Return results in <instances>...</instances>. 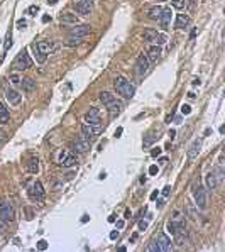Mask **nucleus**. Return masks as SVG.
Listing matches in <instances>:
<instances>
[{
  "instance_id": "603ef678",
  "label": "nucleus",
  "mask_w": 225,
  "mask_h": 252,
  "mask_svg": "<svg viewBox=\"0 0 225 252\" xmlns=\"http://www.w3.org/2000/svg\"><path fill=\"white\" fill-rule=\"evenodd\" d=\"M168 136H169V139L173 140V139H174V136H176V132H174V130H173V129H171V130H169V132H168Z\"/></svg>"
},
{
  "instance_id": "423d86ee",
  "label": "nucleus",
  "mask_w": 225,
  "mask_h": 252,
  "mask_svg": "<svg viewBox=\"0 0 225 252\" xmlns=\"http://www.w3.org/2000/svg\"><path fill=\"white\" fill-rule=\"evenodd\" d=\"M71 149L75 151V152H86V151L90 149V140L88 139H85L83 136L78 137V139H75L73 142H71Z\"/></svg>"
},
{
  "instance_id": "9b49d317",
  "label": "nucleus",
  "mask_w": 225,
  "mask_h": 252,
  "mask_svg": "<svg viewBox=\"0 0 225 252\" xmlns=\"http://www.w3.org/2000/svg\"><path fill=\"white\" fill-rule=\"evenodd\" d=\"M76 10H78V14L81 15H88L90 10L93 9V0H78L75 4Z\"/></svg>"
},
{
  "instance_id": "e433bc0d",
  "label": "nucleus",
  "mask_w": 225,
  "mask_h": 252,
  "mask_svg": "<svg viewBox=\"0 0 225 252\" xmlns=\"http://www.w3.org/2000/svg\"><path fill=\"white\" fill-rule=\"evenodd\" d=\"M38 249H39V250H46V249H47V242L44 240V238H41V240L38 242Z\"/></svg>"
},
{
  "instance_id": "f704fd0d",
  "label": "nucleus",
  "mask_w": 225,
  "mask_h": 252,
  "mask_svg": "<svg viewBox=\"0 0 225 252\" xmlns=\"http://www.w3.org/2000/svg\"><path fill=\"white\" fill-rule=\"evenodd\" d=\"M173 7L174 9H184L186 7V0H173Z\"/></svg>"
},
{
  "instance_id": "72a5a7b5",
  "label": "nucleus",
  "mask_w": 225,
  "mask_h": 252,
  "mask_svg": "<svg viewBox=\"0 0 225 252\" xmlns=\"http://www.w3.org/2000/svg\"><path fill=\"white\" fill-rule=\"evenodd\" d=\"M81 41H83V38H75V36H70V39L66 41V44H68V46H76V44H80Z\"/></svg>"
},
{
  "instance_id": "6ab92c4d",
  "label": "nucleus",
  "mask_w": 225,
  "mask_h": 252,
  "mask_svg": "<svg viewBox=\"0 0 225 252\" xmlns=\"http://www.w3.org/2000/svg\"><path fill=\"white\" fill-rule=\"evenodd\" d=\"M200 149H202V140L195 139V140H193V144L190 146V149H188V158L195 159L198 156V152H200Z\"/></svg>"
},
{
  "instance_id": "e2e57ef3",
  "label": "nucleus",
  "mask_w": 225,
  "mask_h": 252,
  "mask_svg": "<svg viewBox=\"0 0 225 252\" xmlns=\"http://www.w3.org/2000/svg\"><path fill=\"white\" fill-rule=\"evenodd\" d=\"M56 2H58V0H47V4H49V5H54Z\"/></svg>"
},
{
  "instance_id": "aec40b11",
  "label": "nucleus",
  "mask_w": 225,
  "mask_h": 252,
  "mask_svg": "<svg viewBox=\"0 0 225 252\" xmlns=\"http://www.w3.org/2000/svg\"><path fill=\"white\" fill-rule=\"evenodd\" d=\"M161 56V46H152L149 47V51H147V59H149V63H156L158 61V58Z\"/></svg>"
},
{
  "instance_id": "f257e3e1",
  "label": "nucleus",
  "mask_w": 225,
  "mask_h": 252,
  "mask_svg": "<svg viewBox=\"0 0 225 252\" xmlns=\"http://www.w3.org/2000/svg\"><path fill=\"white\" fill-rule=\"evenodd\" d=\"M115 92L118 95H122L125 98H132L136 93V88L130 85V81H127V78L124 76H117L115 78Z\"/></svg>"
},
{
  "instance_id": "09e8293b",
  "label": "nucleus",
  "mask_w": 225,
  "mask_h": 252,
  "mask_svg": "<svg viewBox=\"0 0 225 252\" xmlns=\"http://www.w3.org/2000/svg\"><path fill=\"white\" fill-rule=\"evenodd\" d=\"M26 215H27V217H26L27 220H31V218H32V212L29 210V208H26Z\"/></svg>"
},
{
  "instance_id": "4c0bfd02",
  "label": "nucleus",
  "mask_w": 225,
  "mask_h": 252,
  "mask_svg": "<svg viewBox=\"0 0 225 252\" xmlns=\"http://www.w3.org/2000/svg\"><path fill=\"white\" fill-rule=\"evenodd\" d=\"M181 113L183 115H190L191 113V107L190 105H181Z\"/></svg>"
},
{
  "instance_id": "2eb2a0df",
  "label": "nucleus",
  "mask_w": 225,
  "mask_h": 252,
  "mask_svg": "<svg viewBox=\"0 0 225 252\" xmlns=\"http://www.w3.org/2000/svg\"><path fill=\"white\" fill-rule=\"evenodd\" d=\"M5 98H7V102H9L10 105H19L22 95L14 88H5Z\"/></svg>"
},
{
  "instance_id": "6e6552de",
  "label": "nucleus",
  "mask_w": 225,
  "mask_h": 252,
  "mask_svg": "<svg viewBox=\"0 0 225 252\" xmlns=\"http://www.w3.org/2000/svg\"><path fill=\"white\" fill-rule=\"evenodd\" d=\"M100 113L97 108H90L88 112L85 113V124H88V125H100Z\"/></svg>"
},
{
  "instance_id": "c03bdc74",
  "label": "nucleus",
  "mask_w": 225,
  "mask_h": 252,
  "mask_svg": "<svg viewBox=\"0 0 225 252\" xmlns=\"http://www.w3.org/2000/svg\"><path fill=\"white\" fill-rule=\"evenodd\" d=\"M10 46H12V38H10V34L7 36V42H5V49H10Z\"/></svg>"
},
{
  "instance_id": "49530a36",
  "label": "nucleus",
  "mask_w": 225,
  "mask_h": 252,
  "mask_svg": "<svg viewBox=\"0 0 225 252\" xmlns=\"http://www.w3.org/2000/svg\"><path fill=\"white\" fill-rule=\"evenodd\" d=\"M117 237H118V230H112V232H110V238H112V240H115Z\"/></svg>"
},
{
  "instance_id": "bf43d9fd",
  "label": "nucleus",
  "mask_w": 225,
  "mask_h": 252,
  "mask_svg": "<svg viewBox=\"0 0 225 252\" xmlns=\"http://www.w3.org/2000/svg\"><path fill=\"white\" fill-rule=\"evenodd\" d=\"M195 38H196V27L191 31V39H195Z\"/></svg>"
},
{
  "instance_id": "4d7b16f0",
  "label": "nucleus",
  "mask_w": 225,
  "mask_h": 252,
  "mask_svg": "<svg viewBox=\"0 0 225 252\" xmlns=\"http://www.w3.org/2000/svg\"><path fill=\"white\" fill-rule=\"evenodd\" d=\"M5 229V222L4 220H0V233H2V230Z\"/></svg>"
},
{
  "instance_id": "a18cd8bd",
  "label": "nucleus",
  "mask_w": 225,
  "mask_h": 252,
  "mask_svg": "<svg viewBox=\"0 0 225 252\" xmlns=\"http://www.w3.org/2000/svg\"><path fill=\"white\" fill-rule=\"evenodd\" d=\"M139 229H141V230H146V229H147V222L141 220V222H139Z\"/></svg>"
},
{
  "instance_id": "0eeeda50",
  "label": "nucleus",
  "mask_w": 225,
  "mask_h": 252,
  "mask_svg": "<svg viewBox=\"0 0 225 252\" xmlns=\"http://www.w3.org/2000/svg\"><path fill=\"white\" fill-rule=\"evenodd\" d=\"M156 244H158V247H159V252H169L173 249V244H171V238L166 235V233H159L158 237H156Z\"/></svg>"
},
{
  "instance_id": "c85d7f7f",
  "label": "nucleus",
  "mask_w": 225,
  "mask_h": 252,
  "mask_svg": "<svg viewBox=\"0 0 225 252\" xmlns=\"http://www.w3.org/2000/svg\"><path fill=\"white\" fill-rule=\"evenodd\" d=\"M166 41H168V36H166V34H156V38L151 42H152L154 46H163V44H166Z\"/></svg>"
},
{
  "instance_id": "dca6fc26",
  "label": "nucleus",
  "mask_w": 225,
  "mask_h": 252,
  "mask_svg": "<svg viewBox=\"0 0 225 252\" xmlns=\"http://www.w3.org/2000/svg\"><path fill=\"white\" fill-rule=\"evenodd\" d=\"M171 14H173V10L171 7H163V12H161V17L158 22L161 24V27L163 29H168L169 24H171Z\"/></svg>"
},
{
  "instance_id": "864d4df0",
  "label": "nucleus",
  "mask_w": 225,
  "mask_h": 252,
  "mask_svg": "<svg viewBox=\"0 0 225 252\" xmlns=\"http://www.w3.org/2000/svg\"><path fill=\"white\" fill-rule=\"evenodd\" d=\"M124 225H125V222H124V220H118L117 222V229H124Z\"/></svg>"
},
{
  "instance_id": "f3484780",
  "label": "nucleus",
  "mask_w": 225,
  "mask_h": 252,
  "mask_svg": "<svg viewBox=\"0 0 225 252\" xmlns=\"http://www.w3.org/2000/svg\"><path fill=\"white\" fill-rule=\"evenodd\" d=\"M36 46H38V49L41 52H44V54H49V52H52L58 47L54 41H39Z\"/></svg>"
},
{
  "instance_id": "de8ad7c7",
  "label": "nucleus",
  "mask_w": 225,
  "mask_h": 252,
  "mask_svg": "<svg viewBox=\"0 0 225 252\" xmlns=\"http://www.w3.org/2000/svg\"><path fill=\"white\" fill-rule=\"evenodd\" d=\"M122 132H124V129H122V127H117V130H115V137L118 139V137L122 136Z\"/></svg>"
},
{
  "instance_id": "9d476101",
  "label": "nucleus",
  "mask_w": 225,
  "mask_h": 252,
  "mask_svg": "<svg viewBox=\"0 0 225 252\" xmlns=\"http://www.w3.org/2000/svg\"><path fill=\"white\" fill-rule=\"evenodd\" d=\"M90 31H92V26L90 24H80V26H76L70 31V36H75V38H85V36H88Z\"/></svg>"
},
{
  "instance_id": "473e14b6",
  "label": "nucleus",
  "mask_w": 225,
  "mask_h": 252,
  "mask_svg": "<svg viewBox=\"0 0 225 252\" xmlns=\"http://www.w3.org/2000/svg\"><path fill=\"white\" fill-rule=\"evenodd\" d=\"M156 34H158V32H156V31H152V29H147V31H146V32H144V41L151 42V41H152V39L156 38Z\"/></svg>"
},
{
  "instance_id": "0e129e2a",
  "label": "nucleus",
  "mask_w": 225,
  "mask_h": 252,
  "mask_svg": "<svg viewBox=\"0 0 225 252\" xmlns=\"http://www.w3.org/2000/svg\"><path fill=\"white\" fill-rule=\"evenodd\" d=\"M2 139H4V132L0 130V142H2Z\"/></svg>"
},
{
  "instance_id": "79ce46f5",
  "label": "nucleus",
  "mask_w": 225,
  "mask_h": 252,
  "mask_svg": "<svg viewBox=\"0 0 225 252\" xmlns=\"http://www.w3.org/2000/svg\"><path fill=\"white\" fill-rule=\"evenodd\" d=\"M68 154H70L68 151H61V152H59V158H58V163H61V161H63V159H64Z\"/></svg>"
},
{
  "instance_id": "1a4fd4ad",
  "label": "nucleus",
  "mask_w": 225,
  "mask_h": 252,
  "mask_svg": "<svg viewBox=\"0 0 225 252\" xmlns=\"http://www.w3.org/2000/svg\"><path fill=\"white\" fill-rule=\"evenodd\" d=\"M136 68H137V73L139 75H146L147 71H149V59L146 54H139L137 56V61H136Z\"/></svg>"
},
{
  "instance_id": "6e6d98bb",
  "label": "nucleus",
  "mask_w": 225,
  "mask_h": 252,
  "mask_svg": "<svg viewBox=\"0 0 225 252\" xmlns=\"http://www.w3.org/2000/svg\"><path fill=\"white\" fill-rule=\"evenodd\" d=\"M88 220H90V217H88V215H83V217H81V224H86Z\"/></svg>"
},
{
  "instance_id": "7c9ffc66",
  "label": "nucleus",
  "mask_w": 225,
  "mask_h": 252,
  "mask_svg": "<svg viewBox=\"0 0 225 252\" xmlns=\"http://www.w3.org/2000/svg\"><path fill=\"white\" fill-rule=\"evenodd\" d=\"M32 49H34V56H36V59H38V63H44V61H46V54L39 51L36 44H32Z\"/></svg>"
},
{
  "instance_id": "ddd939ff",
  "label": "nucleus",
  "mask_w": 225,
  "mask_h": 252,
  "mask_svg": "<svg viewBox=\"0 0 225 252\" xmlns=\"http://www.w3.org/2000/svg\"><path fill=\"white\" fill-rule=\"evenodd\" d=\"M98 132H100V125H88V124L81 125V134H83L85 139H88V140H92Z\"/></svg>"
},
{
  "instance_id": "7ed1b4c3",
  "label": "nucleus",
  "mask_w": 225,
  "mask_h": 252,
  "mask_svg": "<svg viewBox=\"0 0 225 252\" xmlns=\"http://www.w3.org/2000/svg\"><path fill=\"white\" fill-rule=\"evenodd\" d=\"M32 66V59H31V56L27 54V51L26 49H22V51L15 56L14 63H12V68H14L15 71H22V70H29Z\"/></svg>"
},
{
  "instance_id": "b1692460",
  "label": "nucleus",
  "mask_w": 225,
  "mask_h": 252,
  "mask_svg": "<svg viewBox=\"0 0 225 252\" xmlns=\"http://www.w3.org/2000/svg\"><path fill=\"white\" fill-rule=\"evenodd\" d=\"M10 122V115H9V110L5 108V105L2 102H0V124H4V125H7Z\"/></svg>"
},
{
  "instance_id": "37998d69",
  "label": "nucleus",
  "mask_w": 225,
  "mask_h": 252,
  "mask_svg": "<svg viewBox=\"0 0 225 252\" xmlns=\"http://www.w3.org/2000/svg\"><path fill=\"white\" fill-rule=\"evenodd\" d=\"M156 173H158V166H156V164H152V166L149 168V174H151V176H154Z\"/></svg>"
},
{
  "instance_id": "f8f14e48",
  "label": "nucleus",
  "mask_w": 225,
  "mask_h": 252,
  "mask_svg": "<svg viewBox=\"0 0 225 252\" xmlns=\"http://www.w3.org/2000/svg\"><path fill=\"white\" fill-rule=\"evenodd\" d=\"M173 237H174V244H178L181 247L188 244V233H186V229H184V227H179V229L174 230Z\"/></svg>"
},
{
  "instance_id": "13d9d810",
  "label": "nucleus",
  "mask_w": 225,
  "mask_h": 252,
  "mask_svg": "<svg viewBox=\"0 0 225 252\" xmlns=\"http://www.w3.org/2000/svg\"><path fill=\"white\" fill-rule=\"evenodd\" d=\"M108 222H110V224H113V222H115V215H110V217H108Z\"/></svg>"
},
{
  "instance_id": "412c9836",
  "label": "nucleus",
  "mask_w": 225,
  "mask_h": 252,
  "mask_svg": "<svg viewBox=\"0 0 225 252\" xmlns=\"http://www.w3.org/2000/svg\"><path fill=\"white\" fill-rule=\"evenodd\" d=\"M190 24V17L186 14H178L176 15V20H174V27L176 29H184Z\"/></svg>"
},
{
  "instance_id": "052dcab7",
  "label": "nucleus",
  "mask_w": 225,
  "mask_h": 252,
  "mask_svg": "<svg viewBox=\"0 0 225 252\" xmlns=\"http://www.w3.org/2000/svg\"><path fill=\"white\" fill-rule=\"evenodd\" d=\"M191 83H193V86H196V85H200V80H198V78H195V80L191 81Z\"/></svg>"
},
{
  "instance_id": "c756f323",
  "label": "nucleus",
  "mask_w": 225,
  "mask_h": 252,
  "mask_svg": "<svg viewBox=\"0 0 225 252\" xmlns=\"http://www.w3.org/2000/svg\"><path fill=\"white\" fill-rule=\"evenodd\" d=\"M34 86H36V81H34V80H31V78L22 80V88L26 90V92H32Z\"/></svg>"
},
{
  "instance_id": "a211bd4d",
  "label": "nucleus",
  "mask_w": 225,
  "mask_h": 252,
  "mask_svg": "<svg viewBox=\"0 0 225 252\" xmlns=\"http://www.w3.org/2000/svg\"><path fill=\"white\" fill-rule=\"evenodd\" d=\"M59 20L61 24H68V26H76L78 24V17L76 14H71V12H64V14L59 15Z\"/></svg>"
},
{
  "instance_id": "5701e85b",
  "label": "nucleus",
  "mask_w": 225,
  "mask_h": 252,
  "mask_svg": "<svg viewBox=\"0 0 225 252\" xmlns=\"http://www.w3.org/2000/svg\"><path fill=\"white\" fill-rule=\"evenodd\" d=\"M27 171L31 174H38V171H39V159L38 158H31L27 161Z\"/></svg>"
},
{
  "instance_id": "4be33fe9",
  "label": "nucleus",
  "mask_w": 225,
  "mask_h": 252,
  "mask_svg": "<svg viewBox=\"0 0 225 252\" xmlns=\"http://www.w3.org/2000/svg\"><path fill=\"white\" fill-rule=\"evenodd\" d=\"M205 183H206V190H215L217 184H218V181H217L215 178V173L212 171V173H208L205 176Z\"/></svg>"
},
{
  "instance_id": "4468645a",
  "label": "nucleus",
  "mask_w": 225,
  "mask_h": 252,
  "mask_svg": "<svg viewBox=\"0 0 225 252\" xmlns=\"http://www.w3.org/2000/svg\"><path fill=\"white\" fill-rule=\"evenodd\" d=\"M107 108H108V113H110V117H112V118H115L117 115H120V113H122L124 103L120 102V100H117V98H115L113 102H110V103L107 105Z\"/></svg>"
},
{
  "instance_id": "a878e982",
  "label": "nucleus",
  "mask_w": 225,
  "mask_h": 252,
  "mask_svg": "<svg viewBox=\"0 0 225 252\" xmlns=\"http://www.w3.org/2000/svg\"><path fill=\"white\" fill-rule=\"evenodd\" d=\"M115 100V95H112L110 92H102L100 93V102L103 103V105H108L110 102H113Z\"/></svg>"
},
{
  "instance_id": "c9c22d12",
  "label": "nucleus",
  "mask_w": 225,
  "mask_h": 252,
  "mask_svg": "<svg viewBox=\"0 0 225 252\" xmlns=\"http://www.w3.org/2000/svg\"><path fill=\"white\" fill-rule=\"evenodd\" d=\"M147 250L149 252H159V247H158V244H156V240H152V242H149V245H147Z\"/></svg>"
},
{
  "instance_id": "ea45409f",
  "label": "nucleus",
  "mask_w": 225,
  "mask_h": 252,
  "mask_svg": "<svg viewBox=\"0 0 225 252\" xmlns=\"http://www.w3.org/2000/svg\"><path fill=\"white\" fill-rule=\"evenodd\" d=\"M15 26H17V29H19V31H22V29H26V26H27V22H26V20H17V24H15Z\"/></svg>"
},
{
  "instance_id": "39448f33",
  "label": "nucleus",
  "mask_w": 225,
  "mask_h": 252,
  "mask_svg": "<svg viewBox=\"0 0 225 252\" xmlns=\"http://www.w3.org/2000/svg\"><path fill=\"white\" fill-rule=\"evenodd\" d=\"M29 198L34 201H42L44 200V188H42L41 181H34L29 188Z\"/></svg>"
},
{
  "instance_id": "3c124183",
  "label": "nucleus",
  "mask_w": 225,
  "mask_h": 252,
  "mask_svg": "<svg viewBox=\"0 0 225 252\" xmlns=\"http://www.w3.org/2000/svg\"><path fill=\"white\" fill-rule=\"evenodd\" d=\"M158 195H159V191H158V190H156V191H152V193H151V200H156V198H158Z\"/></svg>"
},
{
  "instance_id": "58836bf2",
  "label": "nucleus",
  "mask_w": 225,
  "mask_h": 252,
  "mask_svg": "<svg viewBox=\"0 0 225 252\" xmlns=\"http://www.w3.org/2000/svg\"><path fill=\"white\" fill-rule=\"evenodd\" d=\"M161 152H163L161 147H154V149L151 151V156H152V158H158V156H161Z\"/></svg>"
},
{
  "instance_id": "a19ab883",
  "label": "nucleus",
  "mask_w": 225,
  "mask_h": 252,
  "mask_svg": "<svg viewBox=\"0 0 225 252\" xmlns=\"http://www.w3.org/2000/svg\"><path fill=\"white\" fill-rule=\"evenodd\" d=\"M38 10H39V7H38V5H31L27 12H29L31 15H36V12H38Z\"/></svg>"
},
{
  "instance_id": "393cba45",
  "label": "nucleus",
  "mask_w": 225,
  "mask_h": 252,
  "mask_svg": "<svg viewBox=\"0 0 225 252\" xmlns=\"http://www.w3.org/2000/svg\"><path fill=\"white\" fill-rule=\"evenodd\" d=\"M76 163H78V161H76V156H73V154H68V156H66V158L63 159V161H61V163H59V164H61L63 168H70V166H75Z\"/></svg>"
},
{
  "instance_id": "f03ea898",
  "label": "nucleus",
  "mask_w": 225,
  "mask_h": 252,
  "mask_svg": "<svg viewBox=\"0 0 225 252\" xmlns=\"http://www.w3.org/2000/svg\"><path fill=\"white\" fill-rule=\"evenodd\" d=\"M191 191H193V198H195L196 206H198V208H202V210H205L206 203H208V198H206V191L203 190V186L198 181H195V183H193Z\"/></svg>"
},
{
  "instance_id": "8fccbe9b",
  "label": "nucleus",
  "mask_w": 225,
  "mask_h": 252,
  "mask_svg": "<svg viewBox=\"0 0 225 252\" xmlns=\"http://www.w3.org/2000/svg\"><path fill=\"white\" fill-rule=\"evenodd\" d=\"M42 22H51V15H42Z\"/></svg>"
},
{
  "instance_id": "cd10ccee",
  "label": "nucleus",
  "mask_w": 225,
  "mask_h": 252,
  "mask_svg": "<svg viewBox=\"0 0 225 252\" xmlns=\"http://www.w3.org/2000/svg\"><path fill=\"white\" fill-rule=\"evenodd\" d=\"M161 12H163V7H161V5H156V7H152V9L149 10V17L154 19V20H159Z\"/></svg>"
},
{
  "instance_id": "680f3d73",
  "label": "nucleus",
  "mask_w": 225,
  "mask_h": 252,
  "mask_svg": "<svg viewBox=\"0 0 225 252\" xmlns=\"http://www.w3.org/2000/svg\"><path fill=\"white\" fill-rule=\"evenodd\" d=\"M188 98H190V100H193V98H195V93H191V92H190V93H188Z\"/></svg>"
},
{
  "instance_id": "20e7f679",
  "label": "nucleus",
  "mask_w": 225,
  "mask_h": 252,
  "mask_svg": "<svg viewBox=\"0 0 225 252\" xmlns=\"http://www.w3.org/2000/svg\"><path fill=\"white\" fill-rule=\"evenodd\" d=\"M0 220H4L5 224L14 220V210H12V205H10V201L5 200V198L0 200Z\"/></svg>"
},
{
  "instance_id": "bb28decb",
  "label": "nucleus",
  "mask_w": 225,
  "mask_h": 252,
  "mask_svg": "<svg viewBox=\"0 0 225 252\" xmlns=\"http://www.w3.org/2000/svg\"><path fill=\"white\" fill-rule=\"evenodd\" d=\"M9 81L14 88L15 86H20V85H22V76H20L19 73H12V75L9 76Z\"/></svg>"
},
{
  "instance_id": "2f4dec72",
  "label": "nucleus",
  "mask_w": 225,
  "mask_h": 252,
  "mask_svg": "<svg viewBox=\"0 0 225 252\" xmlns=\"http://www.w3.org/2000/svg\"><path fill=\"white\" fill-rule=\"evenodd\" d=\"M156 137H159V136H154V134H147V136H146V139H144V142H142V146H144V147H149V146L156 140Z\"/></svg>"
},
{
  "instance_id": "5fc2aeb1",
  "label": "nucleus",
  "mask_w": 225,
  "mask_h": 252,
  "mask_svg": "<svg viewBox=\"0 0 225 252\" xmlns=\"http://www.w3.org/2000/svg\"><path fill=\"white\" fill-rule=\"evenodd\" d=\"M169 190H171V186H166V188L163 190V195H164V196H168V195H169Z\"/></svg>"
}]
</instances>
